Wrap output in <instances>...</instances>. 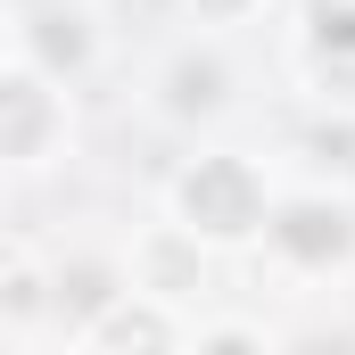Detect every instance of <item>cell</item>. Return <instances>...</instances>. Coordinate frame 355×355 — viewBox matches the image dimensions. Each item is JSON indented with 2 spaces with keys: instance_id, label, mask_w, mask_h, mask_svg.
<instances>
[{
  "instance_id": "5",
  "label": "cell",
  "mask_w": 355,
  "mask_h": 355,
  "mask_svg": "<svg viewBox=\"0 0 355 355\" xmlns=\"http://www.w3.org/2000/svg\"><path fill=\"white\" fill-rule=\"evenodd\" d=\"M99 50H107V33H99V8L91 0H25L17 8V58L42 67L50 83L75 91L99 67Z\"/></svg>"
},
{
  "instance_id": "9",
  "label": "cell",
  "mask_w": 355,
  "mask_h": 355,
  "mask_svg": "<svg viewBox=\"0 0 355 355\" xmlns=\"http://www.w3.org/2000/svg\"><path fill=\"white\" fill-rule=\"evenodd\" d=\"M116 289H124V257H116V248H67V257L50 265V322L75 339Z\"/></svg>"
},
{
  "instance_id": "4",
  "label": "cell",
  "mask_w": 355,
  "mask_h": 355,
  "mask_svg": "<svg viewBox=\"0 0 355 355\" xmlns=\"http://www.w3.org/2000/svg\"><path fill=\"white\" fill-rule=\"evenodd\" d=\"M75 116H67V83H50L42 67L8 58L0 67V166H50L67 149Z\"/></svg>"
},
{
  "instance_id": "3",
  "label": "cell",
  "mask_w": 355,
  "mask_h": 355,
  "mask_svg": "<svg viewBox=\"0 0 355 355\" xmlns=\"http://www.w3.org/2000/svg\"><path fill=\"white\" fill-rule=\"evenodd\" d=\"M240 107V67L223 50V33H182L149 75V116L174 132H215Z\"/></svg>"
},
{
  "instance_id": "6",
  "label": "cell",
  "mask_w": 355,
  "mask_h": 355,
  "mask_svg": "<svg viewBox=\"0 0 355 355\" xmlns=\"http://www.w3.org/2000/svg\"><path fill=\"white\" fill-rule=\"evenodd\" d=\"M289 58L322 107H355V0H297Z\"/></svg>"
},
{
  "instance_id": "10",
  "label": "cell",
  "mask_w": 355,
  "mask_h": 355,
  "mask_svg": "<svg viewBox=\"0 0 355 355\" xmlns=\"http://www.w3.org/2000/svg\"><path fill=\"white\" fill-rule=\"evenodd\" d=\"M42 322H50V265L8 257V265H0V331H8V339H33Z\"/></svg>"
},
{
  "instance_id": "8",
  "label": "cell",
  "mask_w": 355,
  "mask_h": 355,
  "mask_svg": "<svg viewBox=\"0 0 355 355\" xmlns=\"http://www.w3.org/2000/svg\"><path fill=\"white\" fill-rule=\"evenodd\" d=\"M207 265H215V248H198L182 223H149L132 248H124V281L132 289H157V297H174V306H190L198 289H207Z\"/></svg>"
},
{
  "instance_id": "7",
  "label": "cell",
  "mask_w": 355,
  "mask_h": 355,
  "mask_svg": "<svg viewBox=\"0 0 355 355\" xmlns=\"http://www.w3.org/2000/svg\"><path fill=\"white\" fill-rule=\"evenodd\" d=\"M67 347H91V355H124V347H190V314H182L174 297H157V289H132V281H124V289L91 314Z\"/></svg>"
},
{
  "instance_id": "11",
  "label": "cell",
  "mask_w": 355,
  "mask_h": 355,
  "mask_svg": "<svg viewBox=\"0 0 355 355\" xmlns=\"http://www.w3.org/2000/svg\"><path fill=\"white\" fill-rule=\"evenodd\" d=\"M174 8H182V25H190V33H223V42H232L240 25H257V17H265L272 0H174Z\"/></svg>"
},
{
  "instance_id": "1",
  "label": "cell",
  "mask_w": 355,
  "mask_h": 355,
  "mask_svg": "<svg viewBox=\"0 0 355 355\" xmlns=\"http://www.w3.org/2000/svg\"><path fill=\"white\" fill-rule=\"evenodd\" d=\"M272 166L265 157H248V149H232V141H207V149H190L166 190H157V207H166V223H182L198 248H215V257H240V248H257V232H265L272 215Z\"/></svg>"
},
{
  "instance_id": "12",
  "label": "cell",
  "mask_w": 355,
  "mask_h": 355,
  "mask_svg": "<svg viewBox=\"0 0 355 355\" xmlns=\"http://www.w3.org/2000/svg\"><path fill=\"white\" fill-rule=\"evenodd\" d=\"M190 347H272L265 322H190Z\"/></svg>"
},
{
  "instance_id": "2",
  "label": "cell",
  "mask_w": 355,
  "mask_h": 355,
  "mask_svg": "<svg viewBox=\"0 0 355 355\" xmlns=\"http://www.w3.org/2000/svg\"><path fill=\"white\" fill-rule=\"evenodd\" d=\"M257 248H265L289 281H339V272H355V190L331 182V174L281 182Z\"/></svg>"
}]
</instances>
